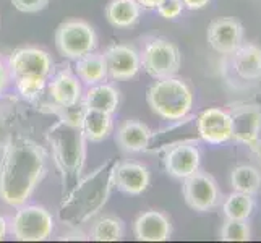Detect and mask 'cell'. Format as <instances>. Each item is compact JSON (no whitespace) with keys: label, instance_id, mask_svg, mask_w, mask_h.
<instances>
[{"label":"cell","instance_id":"cell-1","mask_svg":"<svg viewBox=\"0 0 261 243\" xmlns=\"http://www.w3.org/2000/svg\"><path fill=\"white\" fill-rule=\"evenodd\" d=\"M47 170V154L30 138H16L7 145L0 159V200L8 206L24 204Z\"/></svg>","mask_w":261,"mask_h":243},{"label":"cell","instance_id":"cell-2","mask_svg":"<svg viewBox=\"0 0 261 243\" xmlns=\"http://www.w3.org/2000/svg\"><path fill=\"white\" fill-rule=\"evenodd\" d=\"M115 160H109L93 170L91 174L80 178L64 195L59 215L60 221L71 227L88 224L101 212L109 200L114 188L112 170Z\"/></svg>","mask_w":261,"mask_h":243},{"label":"cell","instance_id":"cell-3","mask_svg":"<svg viewBox=\"0 0 261 243\" xmlns=\"http://www.w3.org/2000/svg\"><path fill=\"white\" fill-rule=\"evenodd\" d=\"M47 140L52 148V159L62 175V183L70 190L82 178L88 141L82 128L60 120L49 128Z\"/></svg>","mask_w":261,"mask_h":243},{"label":"cell","instance_id":"cell-4","mask_svg":"<svg viewBox=\"0 0 261 243\" xmlns=\"http://www.w3.org/2000/svg\"><path fill=\"white\" fill-rule=\"evenodd\" d=\"M152 114L169 122L182 120L193 109V91L182 78L167 76L152 83L146 93Z\"/></svg>","mask_w":261,"mask_h":243},{"label":"cell","instance_id":"cell-5","mask_svg":"<svg viewBox=\"0 0 261 243\" xmlns=\"http://www.w3.org/2000/svg\"><path fill=\"white\" fill-rule=\"evenodd\" d=\"M140 59L143 70L154 79L177 75L182 65V53L178 47L164 38L148 39L140 52Z\"/></svg>","mask_w":261,"mask_h":243},{"label":"cell","instance_id":"cell-6","mask_svg":"<svg viewBox=\"0 0 261 243\" xmlns=\"http://www.w3.org/2000/svg\"><path fill=\"white\" fill-rule=\"evenodd\" d=\"M56 47L62 57L76 60L85 53L96 50L97 34L94 28L85 20L62 21L56 30Z\"/></svg>","mask_w":261,"mask_h":243},{"label":"cell","instance_id":"cell-7","mask_svg":"<svg viewBox=\"0 0 261 243\" xmlns=\"http://www.w3.org/2000/svg\"><path fill=\"white\" fill-rule=\"evenodd\" d=\"M10 232L20 241L47 240L54 232V218L42 206L21 204L12 219Z\"/></svg>","mask_w":261,"mask_h":243},{"label":"cell","instance_id":"cell-8","mask_svg":"<svg viewBox=\"0 0 261 243\" xmlns=\"http://www.w3.org/2000/svg\"><path fill=\"white\" fill-rule=\"evenodd\" d=\"M182 193L185 203L198 212L213 211L221 200L219 188L213 175L201 172L200 169L184 178Z\"/></svg>","mask_w":261,"mask_h":243},{"label":"cell","instance_id":"cell-9","mask_svg":"<svg viewBox=\"0 0 261 243\" xmlns=\"http://www.w3.org/2000/svg\"><path fill=\"white\" fill-rule=\"evenodd\" d=\"M12 78L21 75H41L49 78L54 70L52 57L39 47H18L7 60Z\"/></svg>","mask_w":261,"mask_h":243},{"label":"cell","instance_id":"cell-10","mask_svg":"<svg viewBox=\"0 0 261 243\" xmlns=\"http://www.w3.org/2000/svg\"><path fill=\"white\" fill-rule=\"evenodd\" d=\"M107 73L114 81H127L138 75L141 70V59L140 52L127 46V44H114L109 46L104 52Z\"/></svg>","mask_w":261,"mask_h":243},{"label":"cell","instance_id":"cell-11","mask_svg":"<svg viewBox=\"0 0 261 243\" xmlns=\"http://www.w3.org/2000/svg\"><path fill=\"white\" fill-rule=\"evenodd\" d=\"M149 182L151 175L146 166L135 160H115L112 170V183L119 192L130 196H138L148 190Z\"/></svg>","mask_w":261,"mask_h":243},{"label":"cell","instance_id":"cell-12","mask_svg":"<svg viewBox=\"0 0 261 243\" xmlns=\"http://www.w3.org/2000/svg\"><path fill=\"white\" fill-rule=\"evenodd\" d=\"M196 130L210 145H224L232 140V117L227 111L210 107L196 119Z\"/></svg>","mask_w":261,"mask_h":243},{"label":"cell","instance_id":"cell-13","mask_svg":"<svg viewBox=\"0 0 261 243\" xmlns=\"http://www.w3.org/2000/svg\"><path fill=\"white\" fill-rule=\"evenodd\" d=\"M232 117V138L250 146L259 138L261 131V105L236 104L230 107Z\"/></svg>","mask_w":261,"mask_h":243},{"label":"cell","instance_id":"cell-14","mask_svg":"<svg viewBox=\"0 0 261 243\" xmlns=\"http://www.w3.org/2000/svg\"><path fill=\"white\" fill-rule=\"evenodd\" d=\"M200 149L193 141H184L169 148L164 154L166 172L178 180H184L200 169Z\"/></svg>","mask_w":261,"mask_h":243},{"label":"cell","instance_id":"cell-15","mask_svg":"<svg viewBox=\"0 0 261 243\" xmlns=\"http://www.w3.org/2000/svg\"><path fill=\"white\" fill-rule=\"evenodd\" d=\"M206 38L218 53L230 56L244 44V28L233 18H219L208 26Z\"/></svg>","mask_w":261,"mask_h":243},{"label":"cell","instance_id":"cell-16","mask_svg":"<svg viewBox=\"0 0 261 243\" xmlns=\"http://www.w3.org/2000/svg\"><path fill=\"white\" fill-rule=\"evenodd\" d=\"M133 235L140 241H166L172 237V222L164 212L149 209L135 219Z\"/></svg>","mask_w":261,"mask_h":243},{"label":"cell","instance_id":"cell-17","mask_svg":"<svg viewBox=\"0 0 261 243\" xmlns=\"http://www.w3.org/2000/svg\"><path fill=\"white\" fill-rule=\"evenodd\" d=\"M47 91L54 104L71 105L83 99V88L80 79L70 70H62L47 83Z\"/></svg>","mask_w":261,"mask_h":243},{"label":"cell","instance_id":"cell-18","mask_svg":"<svg viewBox=\"0 0 261 243\" xmlns=\"http://www.w3.org/2000/svg\"><path fill=\"white\" fill-rule=\"evenodd\" d=\"M152 131L140 120H125L115 131V143L125 152H140L149 146Z\"/></svg>","mask_w":261,"mask_h":243},{"label":"cell","instance_id":"cell-19","mask_svg":"<svg viewBox=\"0 0 261 243\" xmlns=\"http://www.w3.org/2000/svg\"><path fill=\"white\" fill-rule=\"evenodd\" d=\"M232 70L244 81H259L261 79V47L255 44H242L230 53Z\"/></svg>","mask_w":261,"mask_h":243},{"label":"cell","instance_id":"cell-20","mask_svg":"<svg viewBox=\"0 0 261 243\" xmlns=\"http://www.w3.org/2000/svg\"><path fill=\"white\" fill-rule=\"evenodd\" d=\"M83 104L88 109L106 112V114H114L117 112L120 105V93L115 86L111 83H97L89 86L83 97Z\"/></svg>","mask_w":261,"mask_h":243},{"label":"cell","instance_id":"cell-21","mask_svg":"<svg viewBox=\"0 0 261 243\" xmlns=\"http://www.w3.org/2000/svg\"><path fill=\"white\" fill-rule=\"evenodd\" d=\"M75 75L80 81H83L85 85L93 86L97 83H104L109 78L107 73V64L106 57L101 52H89L85 53L83 57L75 60Z\"/></svg>","mask_w":261,"mask_h":243},{"label":"cell","instance_id":"cell-22","mask_svg":"<svg viewBox=\"0 0 261 243\" xmlns=\"http://www.w3.org/2000/svg\"><path fill=\"white\" fill-rule=\"evenodd\" d=\"M106 18L111 26L127 30L137 24L141 15V7L137 0H111L106 5Z\"/></svg>","mask_w":261,"mask_h":243},{"label":"cell","instance_id":"cell-23","mask_svg":"<svg viewBox=\"0 0 261 243\" xmlns=\"http://www.w3.org/2000/svg\"><path fill=\"white\" fill-rule=\"evenodd\" d=\"M114 130V120L111 114L85 109L82 120V131L88 143H101L109 138Z\"/></svg>","mask_w":261,"mask_h":243},{"label":"cell","instance_id":"cell-24","mask_svg":"<svg viewBox=\"0 0 261 243\" xmlns=\"http://www.w3.org/2000/svg\"><path fill=\"white\" fill-rule=\"evenodd\" d=\"M125 237V222L114 214L99 215L89 224L88 238L94 241H120Z\"/></svg>","mask_w":261,"mask_h":243},{"label":"cell","instance_id":"cell-25","mask_svg":"<svg viewBox=\"0 0 261 243\" xmlns=\"http://www.w3.org/2000/svg\"><path fill=\"white\" fill-rule=\"evenodd\" d=\"M230 185L233 192L253 196L261 188V172L253 166H239L230 174Z\"/></svg>","mask_w":261,"mask_h":243},{"label":"cell","instance_id":"cell-26","mask_svg":"<svg viewBox=\"0 0 261 243\" xmlns=\"http://www.w3.org/2000/svg\"><path fill=\"white\" fill-rule=\"evenodd\" d=\"M253 198L251 195L233 192L230 193L222 204V211L226 219H248L253 211Z\"/></svg>","mask_w":261,"mask_h":243},{"label":"cell","instance_id":"cell-27","mask_svg":"<svg viewBox=\"0 0 261 243\" xmlns=\"http://www.w3.org/2000/svg\"><path fill=\"white\" fill-rule=\"evenodd\" d=\"M86 105L83 104V99L76 104L71 105H59V104H44L42 111L49 112L59 117L60 122H65L68 125H73V127L82 128V120H83V114H85Z\"/></svg>","mask_w":261,"mask_h":243},{"label":"cell","instance_id":"cell-28","mask_svg":"<svg viewBox=\"0 0 261 243\" xmlns=\"http://www.w3.org/2000/svg\"><path fill=\"white\" fill-rule=\"evenodd\" d=\"M16 91L24 99H36L47 88V78L41 75H21L15 78Z\"/></svg>","mask_w":261,"mask_h":243},{"label":"cell","instance_id":"cell-29","mask_svg":"<svg viewBox=\"0 0 261 243\" xmlns=\"http://www.w3.org/2000/svg\"><path fill=\"white\" fill-rule=\"evenodd\" d=\"M219 238L222 241H248L251 230L247 219H226L221 227Z\"/></svg>","mask_w":261,"mask_h":243},{"label":"cell","instance_id":"cell-30","mask_svg":"<svg viewBox=\"0 0 261 243\" xmlns=\"http://www.w3.org/2000/svg\"><path fill=\"white\" fill-rule=\"evenodd\" d=\"M184 2L182 0H163L156 8L159 16L166 18V20H174V18L180 16V13L184 12Z\"/></svg>","mask_w":261,"mask_h":243},{"label":"cell","instance_id":"cell-31","mask_svg":"<svg viewBox=\"0 0 261 243\" xmlns=\"http://www.w3.org/2000/svg\"><path fill=\"white\" fill-rule=\"evenodd\" d=\"M12 4L21 13H39L49 5V0H12Z\"/></svg>","mask_w":261,"mask_h":243},{"label":"cell","instance_id":"cell-32","mask_svg":"<svg viewBox=\"0 0 261 243\" xmlns=\"http://www.w3.org/2000/svg\"><path fill=\"white\" fill-rule=\"evenodd\" d=\"M10 78H12V75H10V70H8L7 62L0 57V96L4 94L8 83H10Z\"/></svg>","mask_w":261,"mask_h":243},{"label":"cell","instance_id":"cell-33","mask_svg":"<svg viewBox=\"0 0 261 243\" xmlns=\"http://www.w3.org/2000/svg\"><path fill=\"white\" fill-rule=\"evenodd\" d=\"M182 2L187 8H190V10H200V8L210 4V0H182Z\"/></svg>","mask_w":261,"mask_h":243},{"label":"cell","instance_id":"cell-34","mask_svg":"<svg viewBox=\"0 0 261 243\" xmlns=\"http://www.w3.org/2000/svg\"><path fill=\"white\" fill-rule=\"evenodd\" d=\"M250 151H251V154L255 156V159L261 164V140L258 138L256 141H253L250 145Z\"/></svg>","mask_w":261,"mask_h":243},{"label":"cell","instance_id":"cell-35","mask_svg":"<svg viewBox=\"0 0 261 243\" xmlns=\"http://www.w3.org/2000/svg\"><path fill=\"white\" fill-rule=\"evenodd\" d=\"M138 5L141 8H146V10H152V8H158L159 4L163 2V0H137Z\"/></svg>","mask_w":261,"mask_h":243},{"label":"cell","instance_id":"cell-36","mask_svg":"<svg viewBox=\"0 0 261 243\" xmlns=\"http://www.w3.org/2000/svg\"><path fill=\"white\" fill-rule=\"evenodd\" d=\"M7 232H8V224H7V221L2 218V215H0V240L5 238Z\"/></svg>","mask_w":261,"mask_h":243}]
</instances>
